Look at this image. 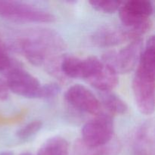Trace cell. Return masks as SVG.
<instances>
[{
    "label": "cell",
    "instance_id": "cell-13",
    "mask_svg": "<svg viewBox=\"0 0 155 155\" xmlns=\"http://www.w3.org/2000/svg\"><path fill=\"white\" fill-rule=\"evenodd\" d=\"M119 151V145L110 143L100 147H92L83 143L80 139L76 141L72 150V155H114Z\"/></svg>",
    "mask_w": 155,
    "mask_h": 155
},
{
    "label": "cell",
    "instance_id": "cell-20",
    "mask_svg": "<svg viewBox=\"0 0 155 155\" xmlns=\"http://www.w3.org/2000/svg\"><path fill=\"white\" fill-rule=\"evenodd\" d=\"M9 89L6 84L5 80L0 78V100L5 101L8 98Z\"/></svg>",
    "mask_w": 155,
    "mask_h": 155
},
{
    "label": "cell",
    "instance_id": "cell-12",
    "mask_svg": "<svg viewBox=\"0 0 155 155\" xmlns=\"http://www.w3.org/2000/svg\"><path fill=\"white\" fill-rule=\"evenodd\" d=\"M134 148L136 154L151 155L154 151V130L150 124H144L135 136Z\"/></svg>",
    "mask_w": 155,
    "mask_h": 155
},
{
    "label": "cell",
    "instance_id": "cell-4",
    "mask_svg": "<svg viewBox=\"0 0 155 155\" xmlns=\"http://www.w3.org/2000/svg\"><path fill=\"white\" fill-rule=\"evenodd\" d=\"M0 17L24 23H51L55 20L50 12L19 1H0Z\"/></svg>",
    "mask_w": 155,
    "mask_h": 155
},
{
    "label": "cell",
    "instance_id": "cell-21",
    "mask_svg": "<svg viewBox=\"0 0 155 155\" xmlns=\"http://www.w3.org/2000/svg\"><path fill=\"white\" fill-rule=\"evenodd\" d=\"M0 155H13V153L11 151H5V152L0 153Z\"/></svg>",
    "mask_w": 155,
    "mask_h": 155
},
{
    "label": "cell",
    "instance_id": "cell-7",
    "mask_svg": "<svg viewBox=\"0 0 155 155\" xmlns=\"http://www.w3.org/2000/svg\"><path fill=\"white\" fill-rule=\"evenodd\" d=\"M6 84L9 91L27 98H38L41 84L37 78L21 67L13 66L6 72Z\"/></svg>",
    "mask_w": 155,
    "mask_h": 155
},
{
    "label": "cell",
    "instance_id": "cell-15",
    "mask_svg": "<svg viewBox=\"0 0 155 155\" xmlns=\"http://www.w3.org/2000/svg\"><path fill=\"white\" fill-rule=\"evenodd\" d=\"M69 143L61 136H53L45 141L38 150L37 155H68Z\"/></svg>",
    "mask_w": 155,
    "mask_h": 155
},
{
    "label": "cell",
    "instance_id": "cell-19",
    "mask_svg": "<svg viewBox=\"0 0 155 155\" xmlns=\"http://www.w3.org/2000/svg\"><path fill=\"white\" fill-rule=\"evenodd\" d=\"M13 66H15V64L8 54L4 43L0 40V72L6 73Z\"/></svg>",
    "mask_w": 155,
    "mask_h": 155
},
{
    "label": "cell",
    "instance_id": "cell-8",
    "mask_svg": "<svg viewBox=\"0 0 155 155\" xmlns=\"http://www.w3.org/2000/svg\"><path fill=\"white\" fill-rule=\"evenodd\" d=\"M102 65V61L96 57L80 58L74 56L64 55L61 61L60 70L62 75L68 78L89 80Z\"/></svg>",
    "mask_w": 155,
    "mask_h": 155
},
{
    "label": "cell",
    "instance_id": "cell-2",
    "mask_svg": "<svg viewBox=\"0 0 155 155\" xmlns=\"http://www.w3.org/2000/svg\"><path fill=\"white\" fill-rule=\"evenodd\" d=\"M154 55V36H151L141 53L132 85L136 105L145 115H151L155 108Z\"/></svg>",
    "mask_w": 155,
    "mask_h": 155
},
{
    "label": "cell",
    "instance_id": "cell-10",
    "mask_svg": "<svg viewBox=\"0 0 155 155\" xmlns=\"http://www.w3.org/2000/svg\"><path fill=\"white\" fill-rule=\"evenodd\" d=\"M128 40H133L129 30L126 27L116 25L102 26L91 36L92 43L101 48L116 46Z\"/></svg>",
    "mask_w": 155,
    "mask_h": 155
},
{
    "label": "cell",
    "instance_id": "cell-14",
    "mask_svg": "<svg viewBox=\"0 0 155 155\" xmlns=\"http://www.w3.org/2000/svg\"><path fill=\"white\" fill-rule=\"evenodd\" d=\"M99 96L101 106H104L110 114L123 115L128 111L127 103L116 94L111 92H101Z\"/></svg>",
    "mask_w": 155,
    "mask_h": 155
},
{
    "label": "cell",
    "instance_id": "cell-22",
    "mask_svg": "<svg viewBox=\"0 0 155 155\" xmlns=\"http://www.w3.org/2000/svg\"><path fill=\"white\" fill-rule=\"evenodd\" d=\"M21 155H32V154H28V153H25V154H21Z\"/></svg>",
    "mask_w": 155,
    "mask_h": 155
},
{
    "label": "cell",
    "instance_id": "cell-5",
    "mask_svg": "<svg viewBox=\"0 0 155 155\" xmlns=\"http://www.w3.org/2000/svg\"><path fill=\"white\" fill-rule=\"evenodd\" d=\"M114 132L113 117L107 112L101 111L84 124L80 140L89 146H103L111 142Z\"/></svg>",
    "mask_w": 155,
    "mask_h": 155
},
{
    "label": "cell",
    "instance_id": "cell-18",
    "mask_svg": "<svg viewBox=\"0 0 155 155\" xmlns=\"http://www.w3.org/2000/svg\"><path fill=\"white\" fill-rule=\"evenodd\" d=\"M61 88L58 83H50L45 85H41L39 89L38 98L41 99H49L57 96L60 93Z\"/></svg>",
    "mask_w": 155,
    "mask_h": 155
},
{
    "label": "cell",
    "instance_id": "cell-3",
    "mask_svg": "<svg viewBox=\"0 0 155 155\" xmlns=\"http://www.w3.org/2000/svg\"><path fill=\"white\" fill-rule=\"evenodd\" d=\"M119 16L124 27L130 31L132 39L141 38L152 27L150 17L154 8L148 0H130L122 2Z\"/></svg>",
    "mask_w": 155,
    "mask_h": 155
},
{
    "label": "cell",
    "instance_id": "cell-6",
    "mask_svg": "<svg viewBox=\"0 0 155 155\" xmlns=\"http://www.w3.org/2000/svg\"><path fill=\"white\" fill-rule=\"evenodd\" d=\"M143 49L142 38L133 40L119 51H109L103 56L102 61L114 68L117 74H127L133 71L139 62Z\"/></svg>",
    "mask_w": 155,
    "mask_h": 155
},
{
    "label": "cell",
    "instance_id": "cell-17",
    "mask_svg": "<svg viewBox=\"0 0 155 155\" xmlns=\"http://www.w3.org/2000/svg\"><path fill=\"white\" fill-rule=\"evenodd\" d=\"M42 127V122L39 120H33L17 131L16 136L21 140H27L36 134Z\"/></svg>",
    "mask_w": 155,
    "mask_h": 155
},
{
    "label": "cell",
    "instance_id": "cell-1",
    "mask_svg": "<svg viewBox=\"0 0 155 155\" xmlns=\"http://www.w3.org/2000/svg\"><path fill=\"white\" fill-rule=\"evenodd\" d=\"M12 47L21 53L29 62L37 67L46 66L54 75H62L60 64L65 49V42L54 30L33 28L19 34L12 42Z\"/></svg>",
    "mask_w": 155,
    "mask_h": 155
},
{
    "label": "cell",
    "instance_id": "cell-9",
    "mask_svg": "<svg viewBox=\"0 0 155 155\" xmlns=\"http://www.w3.org/2000/svg\"><path fill=\"white\" fill-rule=\"evenodd\" d=\"M64 98L71 107L82 113L95 116L102 111L99 99L92 91L83 85H74L68 88Z\"/></svg>",
    "mask_w": 155,
    "mask_h": 155
},
{
    "label": "cell",
    "instance_id": "cell-16",
    "mask_svg": "<svg viewBox=\"0 0 155 155\" xmlns=\"http://www.w3.org/2000/svg\"><path fill=\"white\" fill-rule=\"evenodd\" d=\"M92 8L98 12L105 14H113L119 10L122 2L113 1V0H92L89 2Z\"/></svg>",
    "mask_w": 155,
    "mask_h": 155
},
{
    "label": "cell",
    "instance_id": "cell-11",
    "mask_svg": "<svg viewBox=\"0 0 155 155\" xmlns=\"http://www.w3.org/2000/svg\"><path fill=\"white\" fill-rule=\"evenodd\" d=\"M86 81L99 92H111L117 86L118 77L112 67L102 61L100 69Z\"/></svg>",
    "mask_w": 155,
    "mask_h": 155
}]
</instances>
